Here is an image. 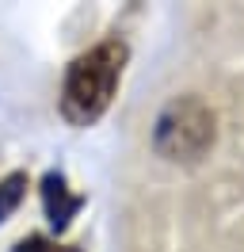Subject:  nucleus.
I'll return each instance as SVG.
<instances>
[{
  "label": "nucleus",
  "instance_id": "nucleus-1",
  "mask_svg": "<svg viewBox=\"0 0 244 252\" xmlns=\"http://www.w3.org/2000/svg\"><path fill=\"white\" fill-rule=\"evenodd\" d=\"M122 65H126V46L122 42H99L88 54H80L69 73H65V88H61V115L73 126L95 123L107 107L111 95L119 88Z\"/></svg>",
  "mask_w": 244,
  "mask_h": 252
},
{
  "label": "nucleus",
  "instance_id": "nucleus-2",
  "mask_svg": "<svg viewBox=\"0 0 244 252\" xmlns=\"http://www.w3.org/2000/svg\"><path fill=\"white\" fill-rule=\"evenodd\" d=\"M214 145V115L198 99H176L156 119V153L168 160H198Z\"/></svg>",
  "mask_w": 244,
  "mask_h": 252
},
{
  "label": "nucleus",
  "instance_id": "nucleus-3",
  "mask_svg": "<svg viewBox=\"0 0 244 252\" xmlns=\"http://www.w3.org/2000/svg\"><path fill=\"white\" fill-rule=\"evenodd\" d=\"M42 199H46V214H50V221H54L58 229H61V225H69L73 210L80 206V199L65 191V184H61L58 176H46V184H42Z\"/></svg>",
  "mask_w": 244,
  "mask_h": 252
},
{
  "label": "nucleus",
  "instance_id": "nucleus-4",
  "mask_svg": "<svg viewBox=\"0 0 244 252\" xmlns=\"http://www.w3.org/2000/svg\"><path fill=\"white\" fill-rule=\"evenodd\" d=\"M23 188H27V180L15 172V176H8L4 184H0V221L12 214L15 206H19V199H23Z\"/></svg>",
  "mask_w": 244,
  "mask_h": 252
},
{
  "label": "nucleus",
  "instance_id": "nucleus-5",
  "mask_svg": "<svg viewBox=\"0 0 244 252\" xmlns=\"http://www.w3.org/2000/svg\"><path fill=\"white\" fill-rule=\"evenodd\" d=\"M15 252H76V249H65L58 241H46V237H27V241H19Z\"/></svg>",
  "mask_w": 244,
  "mask_h": 252
}]
</instances>
